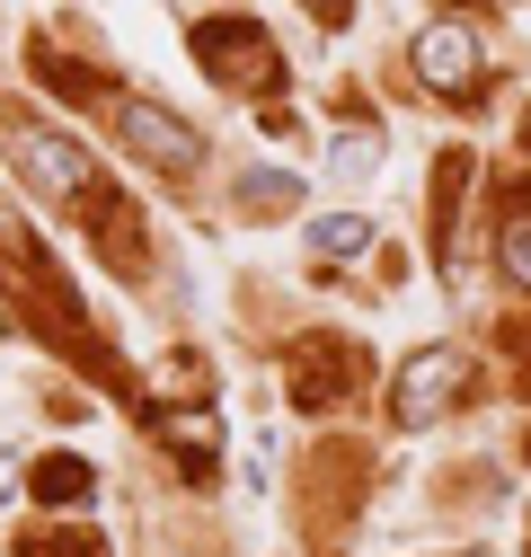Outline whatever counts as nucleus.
<instances>
[{
    "instance_id": "nucleus-3",
    "label": "nucleus",
    "mask_w": 531,
    "mask_h": 557,
    "mask_svg": "<svg viewBox=\"0 0 531 557\" xmlns=\"http://www.w3.org/2000/svg\"><path fill=\"white\" fill-rule=\"evenodd\" d=\"M417 81H425L434 98H452V107H470V98L487 89V53H479V36L460 27V18H434V27L417 36Z\"/></svg>"
},
{
    "instance_id": "nucleus-4",
    "label": "nucleus",
    "mask_w": 531,
    "mask_h": 557,
    "mask_svg": "<svg viewBox=\"0 0 531 557\" xmlns=\"http://www.w3.org/2000/svg\"><path fill=\"white\" fill-rule=\"evenodd\" d=\"M284 381H293L301 407H337V398H355V381H363V345H355V336H301L293 363H284Z\"/></svg>"
},
{
    "instance_id": "nucleus-8",
    "label": "nucleus",
    "mask_w": 531,
    "mask_h": 557,
    "mask_svg": "<svg viewBox=\"0 0 531 557\" xmlns=\"http://www.w3.org/2000/svg\"><path fill=\"white\" fill-rule=\"evenodd\" d=\"M89 460H72V451H53V460H36V505H89Z\"/></svg>"
},
{
    "instance_id": "nucleus-12",
    "label": "nucleus",
    "mask_w": 531,
    "mask_h": 557,
    "mask_svg": "<svg viewBox=\"0 0 531 557\" xmlns=\"http://www.w3.org/2000/svg\"><path fill=\"white\" fill-rule=\"evenodd\" d=\"M0 248H10L18 265H45V257H36V239H27V222L10 213V203H0Z\"/></svg>"
},
{
    "instance_id": "nucleus-10",
    "label": "nucleus",
    "mask_w": 531,
    "mask_h": 557,
    "mask_svg": "<svg viewBox=\"0 0 531 557\" xmlns=\"http://www.w3.org/2000/svg\"><path fill=\"white\" fill-rule=\"evenodd\" d=\"M496 257H505V274H514V284H531V195L505 213V231H496Z\"/></svg>"
},
{
    "instance_id": "nucleus-7",
    "label": "nucleus",
    "mask_w": 531,
    "mask_h": 557,
    "mask_svg": "<svg viewBox=\"0 0 531 557\" xmlns=\"http://www.w3.org/2000/svg\"><path fill=\"white\" fill-rule=\"evenodd\" d=\"M151 434L186 460V478H213V443H222L213 416H177V407H160V416H151Z\"/></svg>"
},
{
    "instance_id": "nucleus-14",
    "label": "nucleus",
    "mask_w": 531,
    "mask_h": 557,
    "mask_svg": "<svg viewBox=\"0 0 531 557\" xmlns=\"http://www.w3.org/2000/svg\"><path fill=\"white\" fill-rule=\"evenodd\" d=\"M0 496H18V469H10V460H0Z\"/></svg>"
},
{
    "instance_id": "nucleus-9",
    "label": "nucleus",
    "mask_w": 531,
    "mask_h": 557,
    "mask_svg": "<svg viewBox=\"0 0 531 557\" xmlns=\"http://www.w3.org/2000/svg\"><path fill=\"white\" fill-rule=\"evenodd\" d=\"M310 248H319V257H363V248H372V222H363V213H319V222H310Z\"/></svg>"
},
{
    "instance_id": "nucleus-2",
    "label": "nucleus",
    "mask_w": 531,
    "mask_h": 557,
    "mask_svg": "<svg viewBox=\"0 0 531 557\" xmlns=\"http://www.w3.org/2000/svg\"><path fill=\"white\" fill-rule=\"evenodd\" d=\"M470 381H479V372H470V355H460V345H425V355L398 363V381H390V416H398V425L452 416V398L470 389Z\"/></svg>"
},
{
    "instance_id": "nucleus-13",
    "label": "nucleus",
    "mask_w": 531,
    "mask_h": 557,
    "mask_svg": "<svg viewBox=\"0 0 531 557\" xmlns=\"http://www.w3.org/2000/svg\"><path fill=\"white\" fill-rule=\"evenodd\" d=\"M301 10H310L319 27H346V10H355V0H301Z\"/></svg>"
},
{
    "instance_id": "nucleus-1",
    "label": "nucleus",
    "mask_w": 531,
    "mask_h": 557,
    "mask_svg": "<svg viewBox=\"0 0 531 557\" xmlns=\"http://www.w3.org/2000/svg\"><path fill=\"white\" fill-rule=\"evenodd\" d=\"M10 160H18V177L36 186V195H53V203H81V213H107V177H98V160L72 143L62 124H10Z\"/></svg>"
},
{
    "instance_id": "nucleus-6",
    "label": "nucleus",
    "mask_w": 531,
    "mask_h": 557,
    "mask_svg": "<svg viewBox=\"0 0 531 557\" xmlns=\"http://www.w3.org/2000/svg\"><path fill=\"white\" fill-rule=\"evenodd\" d=\"M124 143L143 151V160H160V169H195V160H205V133L177 124V115L151 107V98H124Z\"/></svg>"
},
{
    "instance_id": "nucleus-15",
    "label": "nucleus",
    "mask_w": 531,
    "mask_h": 557,
    "mask_svg": "<svg viewBox=\"0 0 531 557\" xmlns=\"http://www.w3.org/2000/svg\"><path fill=\"white\" fill-rule=\"evenodd\" d=\"M0 336H10V319H0Z\"/></svg>"
},
{
    "instance_id": "nucleus-11",
    "label": "nucleus",
    "mask_w": 531,
    "mask_h": 557,
    "mask_svg": "<svg viewBox=\"0 0 531 557\" xmlns=\"http://www.w3.org/2000/svg\"><path fill=\"white\" fill-rule=\"evenodd\" d=\"M328 160H337V177H372V169H381V133H346Z\"/></svg>"
},
{
    "instance_id": "nucleus-16",
    "label": "nucleus",
    "mask_w": 531,
    "mask_h": 557,
    "mask_svg": "<svg viewBox=\"0 0 531 557\" xmlns=\"http://www.w3.org/2000/svg\"><path fill=\"white\" fill-rule=\"evenodd\" d=\"M522 143H531V133H522Z\"/></svg>"
},
{
    "instance_id": "nucleus-5",
    "label": "nucleus",
    "mask_w": 531,
    "mask_h": 557,
    "mask_svg": "<svg viewBox=\"0 0 531 557\" xmlns=\"http://www.w3.org/2000/svg\"><path fill=\"white\" fill-rule=\"evenodd\" d=\"M195 53H205V72H213L222 89H275V45H266L248 18L205 27V36H195Z\"/></svg>"
}]
</instances>
